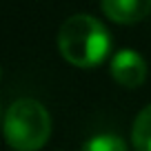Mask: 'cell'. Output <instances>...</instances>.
Instances as JSON below:
<instances>
[{"instance_id": "3957f363", "label": "cell", "mask_w": 151, "mask_h": 151, "mask_svg": "<svg viewBox=\"0 0 151 151\" xmlns=\"http://www.w3.org/2000/svg\"><path fill=\"white\" fill-rule=\"evenodd\" d=\"M111 76L118 85L136 89L147 78V62H145V58H142L140 53H136L133 49H122V51H118L111 60Z\"/></svg>"}, {"instance_id": "277c9868", "label": "cell", "mask_w": 151, "mask_h": 151, "mask_svg": "<svg viewBox=\"0 0 151 151\" xmlns=\"http://www.w3.org/2000/svg\"><path fill=\"white\" fill-rule=\"evenodd\" d=\"M104 16L118 24H133L151 14V0H100Z\"/></svg>"}, {"instance_id": "7a4b0ae2", "label": "cell", "mask_w": 151, "mask_h": 151, "mask_svg": "<svg viewBox=\"0 0 151 151\" xmlns=\"http://www.w3.org/2000/svg\"><path fill=\"white\" fill-rule=\"evenodd\" d=\"M51 136L49 111L33 98H18L5 113V140L14 151H38Z\"/></svg>"}, {"instance_id": "5b68a950", "label": "cell", "mask_w": 151, "mask_h": 151, "mask_svg": "<svg viewBox=\"0 0 151 151\" xmlns=\"http://www.w3.org/2000/svg\"><path fill=\"white\" fill-rule=\"evenodd\" d=\"M131 138H133V147L138 151H151V104L136 116Z\"/></svg>"}, {"instance_id": "8992f818", "label": "cell", "mask_w": 151, "mask_h": 151, "mask_svg": "<svg viewBox=\"0 0 151 151\" xmlns=\"http://www.w3.org/2000/svg\"><path fill=\"white\" fill-rule=\"evenodd\" d=\"M82 151H127V145L116 133H98L82 145Z\"/></svg>"}, {"instance_id": "6da1fadb", "label": "cell", "mask_w": 151, "mask_h": 151, "mask_svg": "<svg viewBox=\"0 0 151 151\" xmlns=\"http://www.w3.org/2000/svg\"><path fill=\"white\" fill-rule=\"evenodd\" d=\"M58 49L62 58L80 69H93L111 49L109 31L93 16L78 14L62 22L58 31Z\"/></svg>"}]
</instances>
